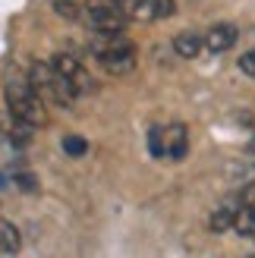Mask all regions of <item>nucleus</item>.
Listing matches in <instances>:
<instances>
[{
  "mask_svg": "<svg viewBox=\"0 0 255 258\" xmlns=\"http://www.w3.org/2000/svg\"><path fill=\"white\" fill-rule=\"evenodd\" d=\"M7 98V110L10 117H16L29 126H44L47 123V110H44V98L32 88L29 79H10L4 88Z\"/></svg>",
  "mask_w": 255,
  "mask_h": 258,
  "instance_id": "f257e3e1",
  "label": "nucleus"
},
{
  "mask_svg": "<svg viewBox=\"0 0 255 258\" xmlns=\"http://www.w3.org/2000/svg\"><path fill=\"white\" fill-rule=\"evenodd\" d=\"M29 82L38 95H41L44 101H50V104H63V107H70L73 104V85L63 79V76L54 70V63H32V70H29Z\"/></svg>",
  "mask_w": 255,
  "mask_h": 258,
  "instance_id": "f03ea898",
  "label": "nucleus"
},
{
  "mask_svg": "<svg viewBox=\"0 0 255 258\" xmlns=\"http://www.w3.org/2000/svg\"><path fill=\"white\" fill-rule=\"evenodd\" d=\"M50 63H54V70L73 85V92H76V95H88V92H95V79L88 76V70H85L76 57H70V54H54V57H50Z\"/></svg>",
  "mask_w": 255,
  "mask_h": 258,
  "instance_id": "7ed1b4c3",
  "label": "nucleus"
},
{
  "mask_svg": "<svg viewBox=\"0 0 255 258\" xmlns=\"http://www.w3.org/2000/svg\"><path fill=\"white\" fill-rule=\"evenodd\" d=\"M85 19H88V25H92L95 32H123V25L130 22L120 13L117 4H113V7H92Z\"/></svg>",
  "mask_w": 255,
  "mask_h": 258,
  "instance_id": "20e7f679",
  "label": "nucleus"
},
{
  "mask_svg": "<svg viewBox=\"0 0 255 258\" xmlns=\"http://www.w3.org/2000/svg\"><path fill=\"white\" fill-rule=\"evenodd\" d=\"M236 38H239L236 25L218 22V25H211V29L205 32V47L211 50V54H224V50H230V47L236 44Z\"/></svg>",
  "mask_w": 255,
  "mask_h": 258,
  "instance_id": "39448f33",
  "label": "nucleus"
},
{
  "mask_svg": "<svg viewBox=\"0 0 255 258\" xmlns=\"http://www.w3.org/2000/svg\"><path fill=\"white\" fill-rule=\"evenodd\" d=\"M164 148H167L170 161H183L189 151V129L183 123H170L164 126Z\"/></svg>",
  "mask_w": 255,
  "mask_h": 258,
  "instance_id": "423d86ee",
  "label": "nucleus"
},
{
  "mask_svg": "<svg viewBox=\"0 0 255 258\" xmlns=\"http://www.w3.org/2000/svg\"><path fill=\"white\" fill-rule=\"evenodd\" d=\"M101 67L113 76H123V73H133L136 70V47H126V50H113V54H101L95 57Z\"/></svg>",
  "mask_w": 255,
  "mask_h": 258,
  "instance_id": "0eeeda50",
  "label": "nucleus"
},
{
  "mask_svg": "<svg viewBox=\"0 0 255 258\" xmlns=\"http://www.w3.org/2000/svg\"><path fill=\"white\" fill-rule=\"evenodd\" d=\"M130 22H151L155 19V0H113Z\"/></svg>",
  "mask_w": 255,
  "mask_h": 258,
  "instance_id": "6e6552de",
  "label": "nucleus"
},
{
  "mask_svg": "<svg viewBox=\"0 0 255 258\" xmlns=\"http://www.w3.org/2000/svg\"><path fill=\"white\" fill-rule=\"evenodd\" d=\"M202 47H205V35H199V32H180V35H173V50L180 57H186V60L199 57Z\"/></svg>",
  "mask_w": 255,
  "mask_h": 258,
  "instance_id": "1a4fd4ad",
  "label": "nucleus"
},
{
  "mask_svg": "<svg viewBox=\"0 0 255 258\" xmlns=\"http://www.w3.org/2000/svg\"><path fill=\"white\" fill-rule=\"evenodd\" d=\"M236 211H239V205H221V208H214V214H211V221H208V227L214 230V233H224V230H233V224H236Z\"/></svg>",
  "mask_w": 255,
  "mask_h": 258,
  "instance_id": "9d476101",
  "label": "nucleus"
},
{
  "mask_svg": "<svg viewBox=\"0 0 255 258\" xmlns=\"http://www.w3.org/2000/svg\"><path fill=\"white\" fill-rule=\"evenodd\" d=\"M0 252L4 255L19 252V230H16V224L4 221V217H0Z\"/></svg>",
  "mask_w": 255,
  "mask_h": 258,
  "instance_id": "9b49d317",
  "label": "nucleus"
},
{
  "mask_svg": "<svg viewBox=\"0 0 255 258\" xmlns=\"http://www.w3.org/2000/svg\"><path fill=\"white\" fill-rule=\"evenodd\" d=\"M233 230H236L239 236H252L255 239V205H239Z\"/></svg>",
  "mask_w": 255,
  "mask_h": 258,
  "instance_id": "f8f14e48",
  "label": "nucleus"
},
{
  "mask_svg": "<svg viewBox=\"0 0 255 258\" xmlns=\"http://www.w3.org/2000/svg\"><path fill=\"white\" fill-rule=\"evenodd\" d=\"M63 151L70 154V158H82V154L88 151V142L82 139V136H63Z\"/></svg>",
  "mask_w": 255,
  "mask_h": 258,
  "instance_id": "ddd939ff",
  "label": "nucleus"
},
{
  "mask_svg": "<svg viewBox=\"0 0 255 258\" xmlns=\"http://www.w3.org/2000/svg\"><path fill=\"white\" fill-rule=\"evenodd\" d=\"M148 148H151V154H155V158H167V148H164V129H161V126L148 133Z\"/></svg>",
  "mask_w": 255,
  "mask_h": 258,
  "instance_id": "4468645a",
  "label": "nucleus"
},
{
  "mask_svg": "<svg viewBox=\"0 0 255 258\" xmlns=\"http://www.w3.org/2000/svg\"><path fill=\"white\" fill-rule=\"evenodd\" d=\"M173 13H176L173 0H155V19H170Z\"/></svg>",
  "mask_w": 255,
  "mask_h": 258,
  "instance_id": "2eb2a0df",
  "label": "nucleus"
},
{
  "mask_svg": "<svg viewBox=\"0 0 255 258\" xmlns=\"http://www.w3.org/2000/svg\"><path fill=\"white\" fill-rule=\"evenodd\" d=\"M239 70H243L246 76H252V79H255V50H246V54L239 57Z\"/></svg>",
  "mask_w": 255,
  "mask_h": 258,
  "instance_id": "dca6fc26",
  "label": "nucleus"
},
{
  "mask_svg": "<svg viewBox=\"0 0 255 258\" xmlns=\"http://www.w3.org/2000/svg\"><path fill=\"white\" fill-rule=\"evenodd\" d=\"M16 183H19L22 192H35V189H38V179H35L32 173H16Z\"/></svg>",
  "mask_w": 255,
  "mask_h": 258,
  "instance_id": "f3484780",
  "label": "nucleus"
},
{
  "mask_svg": "<svg viewBox=\"0 0 255 258\" xmlns=\"http://www.w3.org/2000/svg\"><path fill=\"white\" fill-rule=\"evenodd\" d=\"M57 13H60V16H67V19H76V16H79V13H76V7L73 4H63V0H57Z\"/></svg>",
  "mask_w": 255,
  "mask_h": 258,
  "instance_id": "a211bd4d",
  "label": "nucleus"
},
{
  "mask_svg": "<svg viewBox=\"0 0 255 258\" xmlns=\"http://www.w3.org/2000/svg\"><path fill=\"white\" fill-rule=\"evenodd\" d=\"M239 205H255V183H249L243 192H239Z\"/></svg>",
  "mask_w": 255,
  "mask_h": 258,
  "instance_id": "6ab92c4d",
  "label": "nucleus"
},
{
  "mask_svg": "<svg viewBox=\"0 0 255 258\" xmlns=\"http://www.w3.org/2000/svg\"><path fill=\"white\" fill-rule=\"evenodd\" d=\"M252 148H255V139H252Z\"/></svg>",
  "mask_w": 255,
  "mask_h": 258,
  "instance_id": "aec40b11",
  "label": "nucleus"
}]
</instances>
